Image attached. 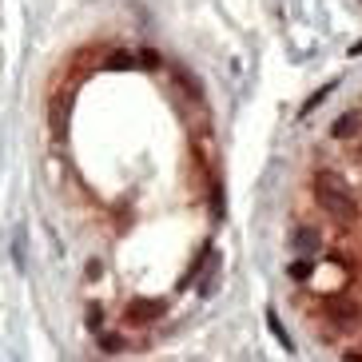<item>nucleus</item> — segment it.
<instances>
[{
    "mask_svg": "<svg viewBox=\"0 0 362 362\" xmlns=\"http://www.w3.org/2000/svg\"><path fill=\"white\" fill-rule=\"evenodd\" d=\"M267 327H271V334H275V339L283 342V351H295V339H291L287 330H283V322H279L275 310H267Z\"/></svg>",
    "mask_w": 362,
    "mask_h": 362,
    "instance_id": "obj_7",
    "label": "nucleus"
},
{
    "mask_svg": "<svg viewBox=\"0 0 362 362\" xmlns=\"http://www.w3.org/2000/svg\"><path fill=\"white\" fill-rule=\"evenodd\" d=\"M104 275V263H100V259H92V263H88V279H100Z\"/></svg>",
    "mask_w": 362,
    "mask_h": 362,
    "instance_id": "obj_15",
    "label": "nucleus"
},
{
    "mask_svg": "<svg viewBox=\"0 0 362 362\" xmlns=\"http://www.w3.org/2000/svg\"><path fill=\"white\" fill-rule=\"evenodd\" d=\"M330 92H334V80H330V84H327V88H319V92H315V96H310V100H307V104H303V116H307V112H310V107H315V104H322V100H327V96H330Z\"/></svg>",
    "mask_w": 362,
    "mask_h": 362,
    "instance_id": "obj_11",
    "label": "nucleus"
},
{
    "mask_svg": "<svg viewBox=\"0 0 362 362\" xmlns=\"http://www.w3.org/2000/svg\"><path fill=\"white\" fill-rule=\"evenodd\" d=\"M362 128V119L354 116V112H346V116H339L334 124H330V136L334 139H354V132Z\"/></svg>",
    "mask_w": 362,
    "mask_h": 362,
    "instance_id": "obj_6",
    "label": "nucleus"
},
{
    "mask_svg": "<svg viewBox=\"0 0 362 362\" xmlns=\"http://www.w3.org/2000/svg\"><path fill=\"white\" fill-rule=\"evenodd\" d=\"M315 199H319L322 215L330 223L339 227H354L358 223V203H354V192L351 183L342 180L339 171H319L315 175Z\"/></svg>",
    "mask_w": 362,
    "mask_h": 362,
    "instance_id": "obj_1",
    "label": "nucleus"
},
{
    "mask_svg": "<svg viewBox=\"0 0 362 362\" xmlns=\"http://www.w3.org/2000/svg\"><path fill=\"white\" fill-rule=\"evenodd\" d=\"M291 247H295V255H319L322 251V235L315 231V227H295L291 231Z\"/></svg>",
    "mask_w": 362,
    "mask_h": 362,
    "instance_id": "obj_5",
    "label": "nucleus"
},
{
    "mask_svg": "<svg viewBox=\"0 0 362 362\" xmlns=\"http://www.w3.org/2000/svg\"><path fill=\"white\" fill-rule=\"evenodd\" d=\"M100 327H104V310L88 307V330H96V334H100Z\"/></svg>",
    "mask_w": 362,
    "mask_h": 362,
    "instance_id": "obj_12",
    "label": "nucleus"
},
{
    "mask_svg": "<svg viewBox=\"0 0 362 362\" xmlns=\"http://www.w3.org/2000/svg\"><path fill=\"white\" fill-rule=\"evenodd\" d=\"M139 60H144V68H160V52H139Z\"/></svg>",
    "mask_w": 362,
    "mask_h": 362,
    "instance_id": "obj_14",
    "label": "nucleus"
},
{
    "mask_svg": "<svg viewBox=\"0 0 362 362\" xmlns=\"http://www.w3.org/2000/svg\"><path fill=\"white\" fill-rule=\"evenodd\" d=\"M287 271H291V279H298V283H307V279L315 275V263H310V255H303V259H295V263H291Z\"/></svg>",
    "mask_w": 362,
    "mask_h": 362,
    "instance_id": "obj_8",
    "label": "nucleus"
},
{
    "mask_svg": "<svg viewBox=\"0 0 362 362\" xmlns=\"http://www.w3.org/2000/svg\"><path fill=\"white\" fill-rule=\"evenodd\" d=\"M68 112H72V92H56L48 100V132H52V139L68 136Z\"/></svg>",
    "mask_w": 362,
    "mask_h": 362,
    "instance_id": "obj_4",
    "label": "nucleus"
},
{
    "mask_svg": "<svg viewBox=\"0 0 362 362\" xmlns=\"http://www.w3.org/2000/svg\"><path fill=\"white\" fill-rule=\"evenodd\" d=\"M100 346H104L107 354H119L124 351V339H119V334H100Z\"/></svg>",
    "mask_w": 362,
    "mask_h": 362,
    "instance_id": "obj_10",
    "label": "nucleus"
},
{
    "mask_svg": "<svg viewBox=\"0 0 362 362\" xmlns=\"http://www.w3.org/2000/svg\"><path fill=\"white\" fill-rule=\"evenodd\" d=\"M163 303L160 298H132L128 307H124V322H128V327H148V322H156V319H163Z\"/></svg>",
    "mask_w": 362,
    "mask_h": 362,
    "instance_id": "obj_3",
    "label": "nucleus"
},
{
    "mask_svg": "<svg viewBox=\"0 0 362 362\" xmlns=\"http://www.w3.org/2000/svg\"><path fill=\"white\" fill-rule=\"evenodd\" d=\"M322 315H327L330 322L339 330H358L362 327V307L354 303V298H322Z\"/></svg>",
    "mask_w": 362,
    "mask_h": 362,
    "instance_id": "obj_2",
    "label": "nucleus"
},
{
    "mask_svg": "<svg viewBox=\"0 0 362 362\" xmlns=\"http://www.w3.org/2000/svg\"><path fill=\"white\" fill-rule=\"evenodd\" d=\"M211 211H215V219H223V192L219 187H211Z\"/></svg>",
    "mask_w": 362,
    "mask_h": 362,
    "instance_id": "obj_13",
    "label": "nucleus"
},
{
    "mask_svg": "<svg viewBox=\"0 0 362 362\" xmlns=\"http://www.w3.org/2000/svg\"><path fill=\"white\" fill-rule=\"evenodd\" d=\"M136 60L139 56H132V52H116V56H107V68H112V72H128Z\"/></svg>",
    "mask_w": 362,
    "mask_h": 362,
    "instance_id": "obj_9",
    "label": "nucleus"
},
{
    "mask_svg": "<svg viewBox=\"0 0 362 362\" xmlns=\"http://www.w3.org/2000/svg\"><path fill=\"white\" fill-rule=\"evenodd\" d=\"M351 56H362V40H358V44H351Z\"/></svg>",
    "mask_w": 362,
    "mask_h": 362,
    "instance_id": "obj_16",
    "label": "nucleus"
},
{
    "mask_svg": "<svg viewBox=\"0 0 362 362\" xmlns=\"http://www.w3.org/2000/svg\"><path fill=\"white\" fill-rule=\"evenodd\" d=\"M358 160H362V144H358Z\"/></svg>",
    "mask_w": 362,
    "mask_h": 362,
    "instance_id": "obj_17",
    "label": "nucleus"
}]
</instances>
